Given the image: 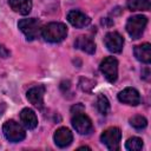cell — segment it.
I'll use <instances>...</instances> for the list:
<instances>
[{"instance_id": "6da1fadb", "label": "cell", "mask_w": 151, "mask_h": 151, "mask_svg": "<svg viewBox=\"0 0 151 151\" xmlns=\"http://www.w3.org/2000/svg\"><path fill=\"white\" fill-rule=\"evenodd\" d=\"M41 35L48 42H60L67 35V27L63 22H50L41 28Z\"/></svg>"}, {"instance_id": "7a4b0ae2", "label": "cell", "mask_w": 151, "mask_h": 151, "mask_svg": "<svg viewBox=\"0 0 151 151\" xmlns=\"http://www.w3.org/2000/svg\"><path fill=\"white\" fill-rule=\"evenodd\" d=\"M2 132L5 137L12 142V143H18L21 142L26 137V132L22 129V126L17 123L15 120H7L4 126H2Z\"/></svg>"}, {"instance_id": "3957f363", "label": "cell", "mask_w": 151, "mask_h": 151, "mask_svg": "<svg viewBox=\"0 0 151 151\" xmlns=\"http://www.w3.org/2000/svg\"><path fill=\"white\" fill-rule=\"evenodd\" d=\"M18 27L25 34L27 40H34L39 35V33L41 31V22L39 20L34 19V18L21 19L18 22Z\"/></svg>"}, {"instance_id": "277c9868", "label": "cell", "mask_w": 151, "mask_h": 151, "mask_svg": "<svg viewBox=\"0 0 151 151\" xmlns=\"http://www.w3.org/2000/svg\"><path fill=\"white\" fill-rule=\"evenodd\" d=\"M147 25V18L144 15H133L129 18L126 22V31L133 38L138 39L143 34L145 27Z\"/></svg>"}, {"instance_id": "5b68a950", "label": "cell", "mask_w": 151, "mask_h": 151, "mask_svg": "<svg viewBox=\"0 0 151 151\" xmlns=\"http://www.w3.org/2000/svg\"><path fill=\"white\" fill-rule=\"evenodd\" d=\"M120 138H122V132L118 127H109L100 136L101 143L111 151H116L119 149Z\"/></svg>"}, {"instance_id": "8992f818", "label": "cell", "mask_w": 151, "mask_h": 151, "mask_svg": "<svg viewBox=\"0 0 151 151\" xmlns=\"http://www.w3.org/2000/svg\"><path fill=\"white\" fill-rule=\"evenodd\" d=\"M101 73L110 83H114L118 78V61L113 57L105 58L99 66Z\"/></svg>"}, {"instance_id": "52a82bcc", "label": "cell", "mask_w": 151, "mask_h": 151, "mask_svg": "<svg viewBox=\"0 0 151 151\" xmlns=\"http://www.w3.org/2000/svg\"><path fill=\"white\" fill-rule=\"evenodd\" d=\"M72 126L80 134H88L93 129L91 119L84 112L76 113L72 116Z\"/></svg>"}, {"instance_id": "ba28073f", "label": "cell", "mask_w": 151, "mask_h": 151, "mask_svg": "<svg viewBox=\"0 0 151 151\" xmlns=\"http://www.w3.org/2000/svg\"><path fill=\"white\" fill-rule=\"evenodd\" d=\"M104 44L112 53H119L124 46V38L118 32H109L104 38Z\"/></svg>"}, {"instance_id": "9c48e42d", "label": "cell", "mask_w": 151, "mask_h": 151, "mask_svg": "<svg viewBox=\"0 0 151 151\" xmlns=\"http://www.w3.org/2000/svg\"><path fill=\"white\" fill-rule=\"evenodd\" d=\"M118 99L123 104H127L131 106H137L140 104V94L133 87H126L118 93Z\"/></svg>"}, {"instance_id": "30bf717a", "label": "cell", "mask_w": 151, "mask_h": 151, "mask_svg": "<svg viewBox=\"0 0 151 151\" xmlns=\"http://www.w3.org/2000/svg\"><path fill=\"white\" fill-rule=\"evenodd\" d=\"M44 94L45 87L42 85L34 86L27 91V99L32 105H34L38 109H41L44 105Z\"/></svg>"}, {"instance_id": "8fae6325", "label": "cell", "mask_w": 151, "mask_h": 151, "mask_svg": "<svg viewBox=\"0 0 151 151\" xmlns=\"http://www.w3.org/2000/svg\"><path fill=\"white\" fill-rule=\"evenodd\" d=\"M67 20L72 26L77 27V28H83V27L87 26L91 22V19L85 13H83L80 11H71V12H68Z\"/></svg>"}, {"instance_id": "7c38bea8", "label": "cell", "mask_w": 151, "mask_h": 151, "mask_svg": "<svg viewBox=\"0 0 151 151\" xmlns=\"http://www.w3.org/2000/svg\"><path fill=\"white\" fill-rule=\"evenodd\" d=\"M54 143L59 147H66L68 146L73 140V134L67 127H59L54 132Z\"/></svg>"}, {"instance_id": "4fadbf2b", "label": "cell", "mask_w": 151, "mask_h": 151, "mask_svg": "<svg viewBox=\"0 0 151 151\" xmlns=\"http://www.w3.org/2000/svg\"><path fill=\"white\" fill-rule=\"evenodd\" d=\"M133 53H134V57L137 58V60H139L144 64H149L151 61V45L149 42L136 46L133 50Z\"/></svg>"}, {"instance_id": "5bb4252c", "label": "cell", "mask_w": 151, "mask_h": 151, "mask_svg": "<svg viewBox=\"0 0 151 151\" xmlns=\"http://www.w3.org/2000/svg\"><path fill=\"white\" fill-rule=\"evenodd\" d=\"M20 120L22 123V125L27 129H34L38 125V118L34 113V111L32 109H24L20 112Z\"/></svg>"}, {"instance_id": "9a60e30c", "label": "cell", "mask_w": 151, "mask_h": 151, "mask_svg": "<svg viewBox=\"0 0 151 151\" xmlns=\"http://www.w3.org/2000/svg\"><path fill=\"white\" fill-rule=\"evenodd\" d=\"M8 5L21 15H27L32 9V0H8Z\"/></svg>"}, {"instance_id": "2e32d148", "label": "cell", "mask_w": 151, "mask_h": 151, "mask_svg": "<svg viewBox=\"0 0 151 151\" xmlns=\"http://www.w3.org/2000/svg\"><path fill=\"white\" fill-rule=\"evenodd\" d=\"M74 46H76L77 48H79V50H81V51L88 53V54H92V53H94V51H96V44H94V41H93L91 38L85 37V35L79 37V38L76 40Z\"/></svg>"}, {"instance_id": "e0dca14e", "label": "cell", "mask_w": 151, "mask_h": 151, "mask_svg": "<svg viewBox=\"0 0 151 151\" xmlns=\"http://www.w3.org/2000/svg\"><path fill=\"white\" fill-rule=\"evenodd\" d=\"M126 7L130 11H149L151 4L150 0H127Z\"/></svg>"}, {"instance_id": "ac0fdd59", "label": "cell", "mask_w": 151, "mask_h": 151, "mask_svg": "<svg viewBox=\"0 0 151 151\" xmlns=\"http://www.w3.org/2000/svg\"><path fill=\"white\" fill-rule=\"evenodd\" d=\"M96 106H97V110L99 111V113L103 116H106L110 111V101L104 94H99L97 97Z\"/></svg>"}, {"instance_id": "d6986e66", "label": "cell", "mask_w": 151, "mask_h": 151, "mask_svg": "<svg viewBox=\"0 0 151 151\" xmlns=\"http://www.w3.org/2000/svg\"><path fill=\"white\" fill-rule=\"evenodd\" d=\"M125 147L129 151H139L143 147V140L138 137H132L129 138L127 142L125 143Z\"/></svg>"}, {"instance_id": "ffe728a7", "label": "cell", "mask_w": 151, "mask_h": 151, "mask_svg": "<svg viewBox=\"0 0 151 151\" xmlns=\"http://www.w3.org/2000/svg\"><path fill=\"white\" fill-rule=\"evenodd\" d=\"M130 124H131V126H133L134 129L142 130V129L146 127L147 120H146V118L143 117V116H133L132 118H130Z\"/></svg>"}, {"instance_id": "44dd1931", "label": "cell", "mask_w": 151, "mask_h": 151, "mask_svg": "<svg viewBox=\"0 0 151 151\" xmlns=\"http://www.w3.org/2000/svg\"><path fill=\"white\" fill-rule=\"evenodd\" d=\"M94 86H96V83L88 78H80L79 80V87L84 92H91Z\"/></svg>"}, {"instance_id": "7402d4cb", "label": "cell", "mask_w": 151, "mask_h": 151, "mask_svg": "<svg viewBox=\"0 0 151 151\" xmlns=\"http://www.w3.org/2000/svg\"><path fill=\"white\" fill-rule=\"evenodd\" d=\"M84 111H85V109H84L83 104H80V103L76 104V105H74V106H72V109H71V113H72V114L80 113V112H84Z\"/></svg>"}, {"instance_id": "603a6c76", "label": "cell", "mask_w": 151, "mask_h": 151, "mask_svg": "<svg viewBox=\"0 0 151 151\" xmlns=\"http://www.w3.org/2000/svg\"><path fill=\"white\" fill-rule=\"evenodd\" d=\"M8 55H9V51H8L5 46L0 45V57H2V58H7Z\"/></svg>"}]
</instances>
